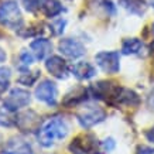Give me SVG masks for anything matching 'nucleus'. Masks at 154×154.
<instances>
[{"mask_svg": "<svg viewBox=\"0 0 154 154\" xmlns=\"http://www.w3.org/2000/svg\"><path fill=\"white\" fill-rule=\"evenodd\" d=\"M68 125L62 117H52L48 119L45 123H42L37 131L38 143L42 147H51L57 141L65 139L68 134Z\"/></svg>", "mask_w": 154, "mask_h": 154, "instance_id": "f257e3e1", "label": "nucleus"}, {"mask_svg": "<svg viewBox=\"0 0 154 154\" xmlns=\"http://www.w3.org/2000/svg\"><path fill=\"white\" fill-rule=\"evenodd\" d=\"M0 24L11 30H20L23 26V14L17 2L6 0L0 6Z\"/></svg>", "mask_w": 154, "mask_h": 154, "instance_id": "f03ea898", "label": "nucleus"}, {"mask_svg": "<svg viewBox=\"0 0 154 154\" xmlns=\"http://www.w3.org/2000/svg\"><path fill=\"white\" fill-rule=\"evenodd\" d=\"M122 86L119 84L113 82V81H99L96 84H92L89 88V95L95 99L99 100H105L109 105H113L115 99L120 92Z\"/></svg>", "mask_w": 154, "mask_h": 154, "instance_id": "7ed1b4c3", "label": "nucleus"}, {"mask_svg": "<svg viewBox=\"0 0 154 154\" xmlns=\"http://www.w3.org/2000/svg\"><path fill=\"white\" fill-rule=\"evenodd\" d=\"M76 120L84 129H91L95 125L106 119V112L105 109L96 105H85L81 110L76 112Z\"/></svg>", "mask_w": 154, "mask_h": 154, "instance_id": "20e7f679", "label": "nucleus"}, {"mask_svg": "<svg viewBox=\"0 0 154 154\" xmlns=\"http://www.w3.org/2000/svg\"><path fill=\"white\" fill-rule=\"evenodd\" d=\"M68 149L72 154H100V144L94 134H79L69 143Z\"/></svg>", "mask_w": 154, "mask_h": 154, "instance_id": "39448f33", "label": "nucleus"}, {"mask_svg": "<svg viewBox=\"0 0 154 154\" xmlns=\"http://www.w3.org/2000/svg\"><path fill=\"white\" fill-rule=\"evenodd\" d=\"M96 64L103 72L115 75L120 71V55L116 51H100L95 55Z\"/></svg>", "mask_w": 154, "mask_h": 154, "instance_id": "423d86ee", "label": "nucleus"}, {"mask_svg": "<svg viewBox=\"0 0 154 154\" xmlns=\"http://www.w3.org/2000/svg\"><path fill=\"white\" fill-rule=\"evenodd\" d=\"M30 102H31V95L28 91L21 88H14L10 91L7 98L5 99L3 106L7 107L10 112H16V110H20V109L28 106Z\"/></svg>", "mask_w": 154, "mask_h": 154, "instance_id": "0eeeda50", "label": "nucleus"}, {"mask_svg": "<svg viewBox=\"0 0 154 154\" xmlns=\"http://www.w3.org/2000/svg\"><path fill=\"white\" fill-rule=\"evenodd\" d=\"M34 96L40 102L45 103L48 106H55L57 99H58V89L57 85L50 79H44L37 85V88L34 91Z\"/></svg>", "mask_w": 154, "mask_h": 154, "instance_id": "6e6552de", "label": "nucleus"}, {"mask_svg": "<svg viewBox=\"0 0 154 154\" xmlns=\"http://www.w3.org/2000/svg\"><path fill=\"white\" fill-rule=\"evenodd\" d=\"M41 119L34 110H24L16 115V126L24 133H33L40 129Z\"/></svg>", "mask_w": 154, "mask_h": 154, "instance_id": "1a4fd4ad", "label": "nucleus"}, {"mask_svg": "<svg viewBox=\"0 0 154 154\" xmlns=\"http://www.w3.org/2000/svg\"><path fill=\"white\" fill-rule=\"evenodd\" d=\"M2 154H34V150L24 137L14 136L10 137L2 147Z\"/></svg>", "mask_w": 154, "mask_h": 154, "instance_id": "9d476101", "label": "nucleus"}, {"mask_svg": "<svg viewBox=\"0 0 154 154\" xmlns=\"http://www.w3.org/2000/svg\"><path fill=\"white\" fill-rule=\"evenodd\" d=\"M45 68L50 74L57 79H66L69 75V68L64 58L58 55H52L45 61Z\"/></svg>", "mask_w": 154, "mask_h": 154, "instance_id": "9b49d317", "label": "nucleus"}, {"mask_svg": "<svg viewBox=\"0 0 154 154\" xmlns=\"http://www.w3.org/2000/svg\"><path fill=\"white\" fill-rule=\"evenodd\" d=\"M58 50L61 51L62 55L68 57V58H79L85 54V47L81 44L78 40H74V38H64L61 40L60 44H58Z\"/></svg>", "mask_w": 154, "mask_h": 154, "instance_id": "f8f14e48", "label": "nucleus"}, {"mask_svg": "<svg viewBox=\"0 0 154 154\" xmlns=\"http://www.w3.org/2000/svg\"><path fill=\"white\" fill-rule=\"evenodd\" d=\"M89 89L84 88V86H76V88L71 89L69 92L64 96L62 99V105L65 107H76L78 105L84 103L88 99Z\"/></svg>", "mask_w": 154, "mask_h": 154, "instance_id": "ddd939ff", "label": "nucleus"}, {"mask_svg": "<svg viewBox=\"0 0 154 154\" xmlns=\"http://www.w3.org/2000/svg\"><path fill=\"white\" fill-rule=\"evenodd\" d=\"M140 102L139 99V95L136 94L133 89H129V88H122L117 98L115 99L113 102V106H127V107H133V106H137Z\"/></svg>", "mask_w": 154, "mask_h": 154, "instance_id": "4468645a", "label": "nucleus"}, {"mask_svg": "<svg viewBox=\"0 0 154 154\" xmlns=\"http://www.w3.org/2000/svg\"><path fill=\"white\" fill-rule=\"evenodd\" d=\"M71 72L74 74V76L76 78V79L86 81V79L94 78L95 75H96V68H95L91 62H86V61H79V62H76V64L72 66Z\"/></svg>", "mask_w": 154, "mask_h": 154, "instance_id": "2eb2a0df", "label": "nucleus"}, {"mask_svg": "<svg viewBox=\"0 0 154 154\" xmlns=\"http://www.w3.org/2000/svg\"><path fill=\"white\" fill-rule=\"evenodd\" d=\"M38 10L45 17H57L62 13V5L60 0H38Z\"/></svg>", "mask_w": 154, "mask_h": 154, "instance_id": "dca6fc26", "label": "nucleus"}, {"mask_svg": "<svg viewBox=\"0 0 154 154\" xmlns=\"http://www.w3.org/2000/svg\"><path fill=\"white\" fill-rule=\"evenodd\" d=\"M30 48L33 50L37 60H45L52 51V44L47 38H37L30 44Z\"/></svg>", "mask_w": 154, "mask_h": 154, "instance_id": "f3484780", "label": "nucleus"}, {"mask_svg": "<svg viewBox=\"0 0 154 154\" xmlns=\"http://www.w3.org/2000/svg\"><path fill=\"white\" fill-rule=\"evenodd\" d=\"M119 3L123 9H126L130 14L134 16H143L147 10V5L144 0H119Z\"/></svg>", "mask_w": 154, "mask_h": 154, "instance_id": "a211bd4d", "label": "nucleus"}, {"mask_svg": "<svg viewBox=\"0 0 154 154\" xmlns=\"http://www.w3.org/2000/svg\"><path fill=\"white\" fill-rule=\"evenodd\" d=\"M143 48V41L139 38H126L122 44V54L125 55H136Z\"/></svg>", "mask_w": 154, "mask_h": 154, "instance_id": "6ab92c4d", "label": "nucleus"}, {"mask_svg": "<svg viewBox=\"0 0 154 154\" xmlns=\"http://www.w3.org/2000/svg\"><path fill=\"white\" fill-rule=\"evenodd\" d=\"M7 107H0V126L2 127H11L16 126V116L11 115Z\"/></svg>", "mask_w": 154, "mask_h": 154, "instance_id": "aec40b11", "label": "nucleus"}, {"mask_svg": "<svg viewBox=\"0 0 154 154\" xmlns=\"http://www.w3.org/2000/svg\"><path fill=\"white\" fill-rule=\"evenodd\" d=\"M95 6H98V9L107 16H113L116 13V6L113 5L112 0H95Z\"/></svg>", "mask_w": 154, "mask_h": 154, "instance_id": "412c9836", "label": "nucleus"}, {"mask_svg": "<svg viewBox=\"0 0 154 154\" xmlns=\"http://www.w3.org/2000/svg\"><path fill=\"white\" fill-rule=\"evenodd\" d=\"M11 71L7 66H0V92H5L10 85Z\"/></svg>", "mask_w": 154, "mask_h": 154, "instance_id": "4be33fe9", "label": "nucleus"}, {"mask_svg": "<svg viewBox=\"0 0 154 154\" xmlns=\"http://www.w3.org/2000/svg\"><path fill=\"white\" fill-rule=\"evenodd\" d=\"M38 75H40L38 71H35V72H24V74H21L19 76L17 82L21 85H26V86H31V85H34V82L37 81Z\"/></svg>", "mask_w": 154, "mask_h": 154, "instance_id": "5701e85b", "label": "nucleus"}, {"mask_svg": "<svg viewBox=\"0 0 154 154\" xmlns=\"http://www.w3.org/2000/svg\"><path fill=\"white\" fill-rule=\"evenodd\" d=\"M65 26H66V20L65 19H58L57 21L50 26V30L52 31L54 35H61V34L64 33V30H65Z\"/></svg>", "mask_w": 154, "mask_h": 154, "instance_id": "b1692460", "label": "nucleus"}, {"mask_svg": "<svg viewBox=\"0 0 154 154\" xmlns=\"http://www.w3.org/2000/svg\"><path fill=\"white\" fill-rule=\"evenodd\" d=\"M20 62H21V68H23V66L28 68V65H31V64L34 62L33 54H30L28 51H23L21 54H20Z\"/></svg>", "mask_w": 154, "mask_h": 154, "instance_id": "393cba45", "label": "nucleus"}, {"mask_svg": "<svg viewBox=\"0 0 154 154\" xmlns=\"http://www.w3.org/2000/svg\"><path fill=\"white\" fill-rule=\"evenodd\" d=\"M21 2H23L24 9L30 13H34L38 10V0H21Z\"/></svg>", "mask_w": 154, "mask_h": 154, "instance_id": "a878e982", "label": "nucleus"}, {"mask_svg": "<svg viewBox=\"0 0 154 154\" xmlns=\"http://www.w3.org/2000/svg\"><path fill=\"white\" fill-rule=\"evenodd\" d=\"M115 146H116V143H115V140L113 139H106V140H103L102 143H100V147H102L105 151H112L113 149H115Z\"/></svg>", "mask_w": 154, "mask_h": 154, "instance_id": "bb28decb", "label": "nucleus"}, {"mask_svg": "<svg viewBox=\"0 0 154 154\" xmlns=\"http://www.w3.org/2000/svg\"><path fill=\"white\" fill-rule=\"evenodd\" d=\"M147 106L150 110L154 112V86L151 88V91L149 92V96H147Z\"/></svg>", "mask_w": 154, "mask_h": 154, "instance_id": "cd10ccee", "label": "nucleus"}, {"mask_svg": "<svg viewBox=\"0 0 154 154\" xmlns=\"http://www.w3.org/2000/svg\"><path fill=\"white\" fill-rule=\"evenodd\" d=\"M144 136H146V139H147V140L151 141V143L154 144V126H153V127H150L149 130H147V131L144 133Z\"/></svg>", "mask_w": 154, "mask_h": 154, "instance_id": "c85d7f7f", "label": "nucleus"}, {"mask_svg": "<svg viewBox=\"0 0 154 154\" xmlns=\"http://www.w3.org/2000/svg\"><path fill=\"white\" fill-rule=\"evenodd\" d=\"M137 154H154V149H151V147H140L137 150Z\"/></svg>", "mask_w": 154, "mask_h": 154, "instance_id": "c756f323", "label": "nucleus"}, {"mask_svg": "<svg viewBox=\"0 0 154 154\" xmlns=\"http://www.w3.org/2000/svg\"><path fill=\"white\" fill-rule=\"evenodd\" d=\"M6 60H7V54H6V51L3 48L0 47V64H3Z\"/></svg>", "mask_w": 154, "mask_h": 154, "instance_id": "7c9ffc66", "label": "nucleus"}, {"mask_svg": "<svg viewBox=\"0 0 154 154\" xmlns=\"http://www.w3.org/2000/svg\"><path fill=\"white\" fill-rule=\"evenodd\" d=\"M149 50H150V55H151V57H154V41H151V42H150Z\"/></svg>", "mask_w": 154, "mask_h": 154, "instance_id": "2f4dec72", "label": "nucleus"}, {"mask_svg": "<svg viewBox=\"0 0 154 154\" xmlns=\"http://www.w3.org/2000/svg\"><path fill=\"white\" fill-rule=\"evenodd\" d=\"M151 30H153V34H154V24H153V28H151Z\"/></svg>", "mask_w": 154, "mask_h": 154, "instance_id": "473e14b6", "label": "nucleus"}]
</instances>
